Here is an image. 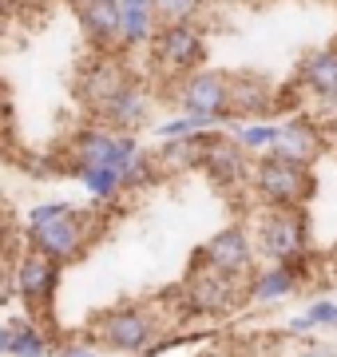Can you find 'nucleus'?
I'll return each instance as SVG.
<instances>
[{
	"label": "nucleus",
	"mask_w": 337,
	"mask_h": 357,
	"mask_svg": "<svg viewBox=\"0 0 337 357\" xmlns=\"http://www.w3.org/2000/svg\"><path fill=\"white\" fill-rule=\"evenodd\" d=\"M72 167H100L127 187H147L155 178V159H147L135 135L127 131H111V128H88L72 139Z\"/></svg>",
	"instance_id": "1"
},
{
	"label": "nucleus",
	"mask_w": 337,
	"mask_h": 357,
	"mask_svg": "<svg viewBox=\"0 0 337 357\" xmlns=\"http://www.w3.org/2000/svg\"><path fill=\"white\" fill-rule=\"evenodd\" d=\"M24 238L28 250L52 258L56 266H68L91 243V215L72 203H40L24 218Z\"/></svg>",
	"instance_id": "2"
},
{
	"label": "nucleus",
	"mask_w": 337,
	"mask_h": 357,
	"mask_svg": "<svg viewBox=\"0 0 337 357\" xmlns=\"http://www.w3.org/2000/svg\"><path fill=\"white\" fill-rule=\"evenodd\" d=\"M91 337L100 349H111V354H151L159 337V318L143 306H119V310H104L91 318Z\"/></svg>",
	"instance_id": "3"
},
{
	"label": "nucleus",
	"mask_w": 337,
	"mask_h": 357,
	"mask_svg": "<svg viewBox=\"0 0 337 357\" xmlns=\"http://www.w3.org/2000/svg\"><path fill=\"white\" fill-rule=\"evenodd\" d=\"M254 246L262 258H270V266H301L310 255V227H306V211H274L258 218L254 230Z\"/></svg>",
	"instance_id": "4"
},
{
	"label": "nucleus",
	"mask_w": 337,
	"mask_h": 357,
	"mask_svg": "<svg viewBox=\"0 0 337 357\" xmlns=\"http://www.w3.org/2000/svg\"><path fill=\"white\" fill-rule=\"evenodd\" d=\"M250 187H254V195H258L266 206H274V211H301V203H306L310 191H313V175H310V167L262 155L258 163L250 167Z\"/></svg>",
	"instance_id": "5"
},
{
	"label": "nucleus",
	"mask_w": 337,
	"mask_h": 357,
	"mask_svg": "<svg viewBox=\"0 0 337 357\" xmlns=\"http://www.w3.org/2000/svg\"><path fill=\"white\" fill-rule=\"evenodd\" d=\"M246 302V278H230L222 270L198 262L191 266V278H187V310L198 314V318H222Z\"/></svg>",
	"instance_id": "6"
},
{
	"label": "nucleus",
	"mask_w": 337,
	"mask_h": 357,
	"mask_svg": "<svg viewBox=\"0 0 337 357\" xmlns=\"http://www.w3.org/2000/svg\"><path fill=\"white\" fill-rule=\"evenodd\" d=\"M151 60L167 76H195V72H203V60H207L203 32L195 24H163L151 40Z\"/></svg>",
	"instance_id": "7"
},
{
	"label": "nucleus",
	"mask_w": 337,
	"mask_h": 357,
	"mask_svg": "<svg viewBox=\"0 0 337 357\" xmlns=\"http://www.w3.org/2000/svg\"><path fill=\"white\" fill-rule=\"evenodd\" d=\"M56 286H60V266H56L52 258L36 255V250H24L13 262V294L28 306V318L52 314Z\"/></svg>",
	"instance_id": "8"
},
{
	"label": "nucleus",
	"mask_w": 337,
	"mask_h": 357,
	"mask_svg": "<svg viewBox=\"0 0 337 357\" xmlns=\"http://www.w3.org/2000/svg\"><path fill=\"white\" fill-rule=\"evenodd\" d=\"M254 258H258V246H254V234L246 227H226L210 238L203 250H198V262L230 274V278H250L254 274Z\"/></svg>",
	"instance_id": "9"
},
{
	"label": "nucleus",
	"mask_w": 337,
	"mask_h": 357,
	"mask_svg": "<svg viewBox=\"0 0 337 357\" xmlns=\"http://www.w3.org/2000/svg\"><path fill=\"white\" fill-rule=\"evenodd\" d=\"M179 107L187 115H210V119H230V76L222 72H195L182 79Z\"/></svg>",
	"instance_id": "10"
},
{
	"label": "nucleus",
	"mask_w": 337,
	"mask_h": 357,
	"mask_svg": "<svg viewBox=\"0 0 337 357\" xmlns=\"http://www.w3.org/2000/svg\"><path fill=\"white\" fill-rule=\"evenodd\" d=\"M123 84H131V76H127V68H123V60L111 56V52H95L88 64L79 68V100L88 103L95 115H100V107H104Z\"/></svg>",
	"instance_id": "11"
},
{
	"label": "nucleus",
	"mask_w": 337,
	"mask_h": 357,
	"mask_svg": "<svg viewBox=\"0 0 337 357\" xmlns=\"http://www.w3.org/2000/svg\"><path fill=\"white\" fill-rule=\"evenodd\" d=\"M322 151H325V135L313 119L294 115V119L278 123V139H274V147H270L274 159H285V163H298V167H313Z\"/></svg>",
	"instance_id": "12"
},
{
	"label": "nucleus",
	"mask_w": 337,
	"mask_h": 357,
	"mask_svg": "<svg viewBox=\"0 0 337 357\" xmlns=\"http://www.w3.org/2000/svg\"><path fill=\"white\" fill-rule=\"evenodd\" d=\"M147 112H151V96H147V88H143L139 79H131V84H123V88L100 107V119H104V128H111V131L135 135V128L147 123Z\"/></svg>",
	"instance_id": "13"
},
{
	"label": "nucleus",
	"mask_w": 337,
	"mask_h": 357,
	"mask_svg": "<svg viewBox=\"0 0 337 357\" xmlns=\"http://www.w3.org/2000/svg\"><path fill=\"white\" fill-rule=\"evenodd\" d=\"M203 171H207L222 191L226 187H246L250 183V163H246V151L238 147L234 139H207V155H203Z\"/></svg>",
	"instance_id": "14"
},
{
	"label": "nucleus",
	"mask_w": 337,
	"mask_h": 357,
	"mask_svg": "<svg viewBox=\"0 0 337 357\" xmlns=\"http://www.w3.org/2000/svg\"><path fill=\"white\" fill-rule=\"evenodd\" d=\"M79 13V28L95 52H111L119 48V0H91Z\"/></svg>",
	"instance_id": "15"
},
{
	"label": "nucleus",
	"mask_w": 337,
	"mask_h": 357,
	"mask_svg": "<svg viewBox=\"0 0 337 357\" xmlns=\"http://www.w3.org/2000/svg\"><path fill=\"white\" fill-rule=\"evenodd\" d=\"M155 0H119V48H143L159 32Z\"/></svg>",
	"instance_id": "16"
},
{
	"label": "nucleus",
	"mask_w": 337,
	"mask_h": 357,
	"mask_svg": "<svg viewBox=\"0 0 337 357\" xmlns=\"http://www.w3.org/2000/svg\"><path fill=\"white\" fill-rule=\"evenodd\" d=\"M301 282V266H266L254 270L246 278V302L250 306H274L298 290Z\"/></svg>",
	"instance_id": "17"
},
{
	"label": "nucleus",
	"mask_w": 337,
	"mask_h": 357,
	"mask_svg": "<svg viewBox=\"0 0 337 357\" xmlns=\"http://www.w3.org/2000/svg\"><path fill=\"white\" fill-rule=\"evenodd\" d=\"M301 88L310 91L313 100H337V48L310 52L301 64Z\"/></svg>",
	"instance_id": "18"
},
{
	"label": "nucleus",
	"mask_w": 337,
	"mask_h": 357,
	"mask_svg": "<svg viewBox=\"0 0 337 357\" xmlns=\"http://www.w3.org/2000/svg\"><path fill=\"white\" fill-rule=\"evenodd\" d=\"M274 103V88L258 76H230V119L234 115H262Z\"/></svg>",
	"instance_id": "19"
},
{
	"label": "nucleus",
	"mask_w": 337,
	"mask_h": 357,
	"mask_svg": "<svg viewBox=\"0 0 337 357\" xmlns=\"http://www.w3.org/2000/svg\"><path fill=\"white\" fill-rule=\"evenodd\" d=\"M8 330H13L8 357H48L52 354V337L44 333V326L36 318H13Z\"/></svg>",
	"instance_id": "20"
},
{
	"label": "nucleus",
	"mask_w": 337,
	"mask_h": 357,
	"mask_svg": "<svg viewBox=\"0 0 337 357\" xmlns=\"http://www.w3.org/2000/svg\"><path fill=\"white\" fill-rule=\"evenodd\" d=\"M207 139L210 135H191V139H171L159 147L155 167L159 171H187V167H203V155H207Z\"/></svg>",
	"instance_id": "21"
},
{
	"label": "nucleus",
	"mask_w": 337,
	"mask_h": 357,
	"mask_svg": "<svg viewBox=\"0 0 337 357\" xmlns=\"http://www.w3.org/2000/svg\"><path fill=\"white\" fill-rule=\"evenodd\" d=\"M313 330H337V298H318L306 306V314L290 321V333L301 337V333H313Z\"/></svg>",
	"instance_id": "22"
},
{
	"label": "nucleus",
	"mask_w": 337,
	"mask_h": 357,
	"mask_svg": "<svg viewBox=\"0 0 337 357\" xmlns=\"http://www.w3.org/2000/svg\"><path fill=\"white\" fill-rule=\"evenodd\" d=\"M222 119H210V115H175V119H167L163 128H159V135H163V143L171 139H191V135H210V131L219 128Z\"/></svg>",
	"instance_id": "23"
},
{
	"label": "nucleus",
	"mask_w": 337,
	"mask_h": 357,
	"mask_svg": "<svg viewBox=\"0 0 337 357\" xmlns=\"http://www.w3.org/2000/svg\"><path fill=\"white\" fill-rule=\"evenodd\" d=\"M274 139H278V123H242L234 131V143L246 155H270Z\"/></svg>",
	"instance_id": "24"
},
{
	"label": "nucleus",
	"mask_w": 337,
	"mask_h": 357,
	"mask_svg": "<svg viewBox=\"0 0 337 357\" xmlns=\"http://www.w3.org/2000/svg\"><path fill=\"white\" fill-rule=\"evenodd\" d=\"M198 8H203V0H155L159 24H191Z\"/></svg>",
	"instance_id": "25"
},
{
	"label": "nucleus",
	"mask_w": 337,
	"mask_h": 357,
	"mask_svg": "<svg viewBox=\"0 0 337 357\" xmlns=\"http://www.w3.org/2000/svg\"><path fill=\"white\" fill-rule=\"evenodd\" d=\"M60 357H104V354H100L91 342H68L64 349H60Z\"/></svg>",
	"instance_id": "26"
},
{
	"label": "nucleus",
	"mask_w": 337,
	"mask_h": 357,
	"mask_svg": "<svg viewBox=\"0 0 337 357\" xmlns=\"http://www.w3.org/2000/svg\"><path fill=\"white\" fill-rule=\"evenodd\" d=\"M8 119H13V96H8V88L0 84V131L8 128Z\"/></svg>",
	"instance_id": "27"
},
{
	"label": "nucleus",
	"mask_w": 337,
	"mask_h": 357,
	"mask_svg": "<svg viewBox=\"0 0 337 357\" xmlns=\"http://www.w3.org/2000/svg\"><path fill=\"white\" fill-rule=\"evenodd\" d=\"M298 357H337V349L334 345H325V342H313V345H306Z\"/></svg>",
	"instance_id": "28"
},
{
	"label": "nucleus",
	"mask_w": 337,
	"mask_h": 357,
	"mask_svg": "<svg viewBox=\"0 0 337 357\" xmlns=\"http://www.w3.org/2000/svg\"><path fill=\"white\" fill-rule=\"evenodd\" d=\"M8 234H13V222H8V211H0V255L8 250Z\"/></svg>",
	"instance_id": "29"
},
{
	"label": "nucleus",
	"mask_w": 337,
	"mask_h": 357,
	"mask_svg": "<svg viewBox=\"0 0 337 357\" xmlns=\"http://www.w3.org/2000/svg\"><path fill=\"white\" fill-rule=\"evenodd\" d=\"M8 298H13V274H0V310L8 306Z\"/></svg>",
	"instance_id": "30"
},
{
	"label": "nucleus",
	"mask_w": 337,
	"mask_h": 357,
	"mask_svg": "<svg viewBox=\"0 0 337 357\" xmlns=\"http://www.w3.org/2000/svg\"><path fill=\"white\" fill-rule=\"evenodd\" d=\"M8 345H13V330L0 326V357H8Z\"/></svg>",
	"instance_id": "31"
},
{
	"label": "nucleus",
	"mask_w": 337,
	"mask_h": 357,
	"mask_svg": "<svg viewBox=\"0 0 337 357\" xmlns=\"http://www.w3.org/2000/svg\"><path fill=\"white\" fill-rule=\"evenodd\" d=\"M8 13H13V0H0V20H4Z\"/></svg>",
	"instance_id": "32"
},
{
	"label": "nucleus",
	"mask_w": 337,
	"mask_h": 357,
	"mask_svg": "<svg viewBox=\"0 0 337 357\" xmlns=\"http://www.w3.org/2000/svg\"><path fill=\"white\" fill-rule=\"evenodd\" d=\"M68 4H72V8H84V4H91V0H68Z\"/></svg>",
	"instance_id": "33"
}]
</instances>
